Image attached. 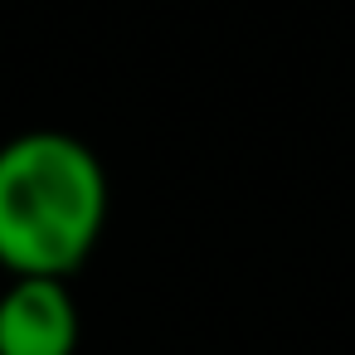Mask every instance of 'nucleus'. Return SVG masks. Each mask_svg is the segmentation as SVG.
I'll return each mask as SVG.
<instances>
[{"label":"nucleus","mask_w":355,"mask_h":355,"mask_svg":"<svg viewBox=\"0 0 355 355\" xmlns=\"http://www.w3.org/2000/svg\"><path fill=\"white\" fill-rule=\"evenodd\" d=\"M83 311L64 277H10L0 292V355H78Z\"/></svg>","instance_id":"2"},{"label":"nucleus","mask_w":355,"mask_h":355,"mask_svg":"<svg viewBox=\"0 0 355 355\" xmlns=\"http://www.w3.org/2000/svg\"><path fill=\"white\" fill-rule=\"evenodd\" d=\"M98 151L59 127L0 141V268L10 277H73L107 224Z\"/></svg>","instance_id":"1"}]
</instances>
